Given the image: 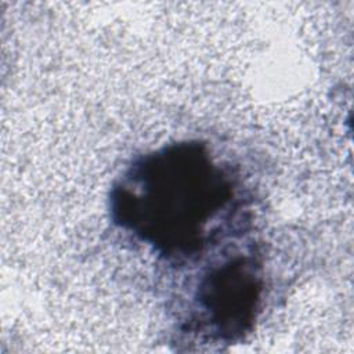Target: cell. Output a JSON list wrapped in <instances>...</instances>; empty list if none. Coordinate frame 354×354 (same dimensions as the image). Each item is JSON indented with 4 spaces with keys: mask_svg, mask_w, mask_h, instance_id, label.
Returning a JSON list of instances; mask_svg holds the SVG:
<instances>
[{
    "mask_svg": "<svg viewBox=\"0 0 354 354\" xmlns=\"http://www.w3.org/2000/svg\"><path fill=\"white\" fill-rule=\"evenodd\" d=\"M235 178L199 141H180L138 156L111 191L113 221L167 260H189L231 210Z\"/></svg>",
    "mask_w": 354,
    "mask_h": 354,
    "instance_id": "cell-1",
    "label": "cell"
},
{
    "mask_svg": "<svg viewBox=\"0 0 354 354\" xmlns=\"http://www.w3.org/2000/svg\"><path fill=\"white\" fill-rule=\"evenodd\" d=\"M263 293L261 266L249 254H236L212 267L195 292V324L201 332L234 342L250 330Z\"/></svg>",
    "mask_w": 354,
    "mask_h": 354,
    "instance_id": "cell-2",
    "label": "cell"
}]
</instances>
